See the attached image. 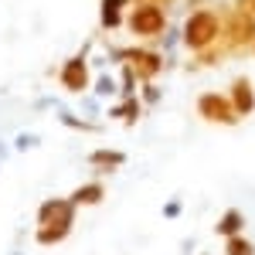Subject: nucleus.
Segmentation results:
<instances>
[{
  "label": "nucleus",
  "mask_w": 255,
  "mask_h": 255,
  "mask_svg": "<svg viewBox=\"0 0 255 255\" xmlns=\"http://www.w3.org/2000/svg\"><path fill=\"white\" fill-rule=\"evenodd\" d=\"M89 44L82 48L79 55H72V58L61 65V72H58V82H61V89L65 92H75V96H82L89 85H92V75H89Z\"/></svg>",
  "instance_id": "obj_5"
},
{
  "label": "nucleus",
  "mask_w": 255,
  "mask_h": 255,
  "mask_svg": "<svg viewBox=\"0 0 255 255\" xmlns=\"http://www.w3.org/2000/svg\"><path fill=\"white\" fill-rule=\"evenodd\" d=\"M75 225V204L72 197H48L38 208V225Z\"/></svg>",
  "instance_id": "obj_7"
},
{
  "label": "nucleus",
  "mask_w": 255,
  "mask_h": 255,
  "mask_svg": "<svg viewBox=\"0 0 255 255\" xmlns=\"http://www.w3.org/2000/svg\"><path fill=\"white\" fill-rule=\"evenodd\" d=\"M68 232H72V225H68V221H65V225H38L34 242H38V245H58V242L68 238Z\"/></svg>",
  "instance_id": "obj_13"
},
{
  "label": "nucleus",
  "mask_w": 255,
  "mask_h": 255,
  "mask_svg": "<svg viewBox=\"0 0 255 255\" xmlns=\"http://www.w3.org/2000/svg\"><path fill=\"white\" fill-rule=\"evenodd\" d=\"M242 228H245V215H242L238 208H228L225 215L218 218L215 235H221V238H232V235H242Z\"/></svg>",
  "instance_id": "obj_11"
},
{
  "label": "nucleus",
  "mask_w": 255,
  "mask_h": 255,
  "mask_svg": "<svg viewBox=\"0 0 255 255\" xmlns=\"http://www.w3.org/2000/svg\"><path fill=\"white\" fill-rule=\"evenodd\" d=\"M180 208H184V204H180V197H170V201L163 204V218H170V221L180 218Z\"/></svg>",
  "instance_id": "obj_22"
},
{
  "label": "nucleus",
  "mask_w": 255,
  "mask_h": 255,
  "mask_svg": "<svg viewBox=\"0 0 255 255\" xmlns=\"http://www.w3.org/2000/svg\"><path fill=\"white\" fill-rule=\"evenodd\" d=\"M119 75H123V82H119V96H123V99L136 96V89H139V72H136V68H129V65H126V68H123Z\"/></svg>",
  "instance_id": "obj_16"
},
{
  "label": "nucleus",
  "mask_w": 255,
  "mask_h": 255,
  "mask_svg": "<svg viewBox=\"0 0 255 255\" xmlns=\"http://www.w3.org/2000/svg\"><path fill=\"white\" fill-rule=\"evenodd\" d=\"M7 153H10V143H7V139H0V163L7 160Z\"/></svg>",
  "instance_id": "obj_25"
},
{
  "label": "nucleus",
  "mask_w": 255,
  "mask_h": 255,
  "mask_svg": "<svg viewBox=\"0 0 255 255\" xmlns=\"http://www.w3.org/2000/svg\"><path fill=\"white\" fill-rule=\"evenodd\" d=\"M102 197H106V187L99 180H89V184H82L79 191L72 194V204L75 208H89V204H102Z\"/></svg>",
  "instance_id": "obj_12"
},
{
  "label": "nucleus",
  "mask_w": 255,
  "mask_h": 255,
  "mask_svg": "<svg viewBox=\"0 0 255 255\" xmlns=\"http://www.w3.org/2000/svg\"><path fill=\"white\" fill-rule=\"evenodd\" d=\"M7 255H24V252H17V249H10V252H7Z\"/></svg>",
  "instance_id": "obj_26"
},
{
  "label": "nucleus",
  "mask_w": 255,
  "mask_h": 255,
  "mask_svg": "<svg viewBox=\"0 0 255 255\" xmlns=\"http://www.w3.org/2000/svg\"><path fill=\"white\" fill-rule=\"evenodd\" d=\"M82 113L89 119H96L99 116V99H82Z\"/></svg>",
  "instance_id": "obj_23"
},
{
  "label": "nucleus",
  "mask_w": 255,
  "mask_h": 255,
  "mask_svg": "<svg viewBox=\"0 0 255 255\" xmlns=\"http://www.w3.org/2000/svg\"><path fill=\"white\" fill-rule=\"evenodd\" d=\"M197 116L204 123H215V126H232L238 123V113L232 106V99L221 96V92H201L197 96Z\"/></svg>",
  "instance_id": "obj_4"
},
{
  "label": "nucleus",
  "mask_w": 255,
  "mask_h": 255,
  "mask_svg": "<svg viewBox=\"0 0 255 255\" xmlns=\"http://www.w3.org/2000/svg\"><path fill=\"white\" fill-rule=\"evenodd\" d=\"M139 102H143V106H157V102H160V89L153 85V82H143V92H139Z\"/></svg>",
  "instance_id": "obj_21"
},
{
  "label": "nucleus",
  "mask_w": 255,
  "mask_h": 255,
  "mask_svg": "<svg viewBox=\"0 0 255 255\" xmlns=\"http://www.w3.org/2000/svg\"><path fill=\"white\" fill-rule=\"evenodd\" d=\"M228 99H232V106H235L238 119H245V116H252V113H255V85L249 79H235V82H232Z\"/></svg>",
  "instance_id": "obj_8"
},
{
  "label": "nucleus",
  "mask_w": 255,
  "mask_h": 255,
  "mask_svg": "<svg viewBox=\"0 0 255 255\" xmlns=\"http://www.w3.org/2000/svg\"><path fill=\"white\" fill-rule=\"evenodd\" d=\"M92 89H96L99 99H113L119 96V82L113 79V75H99V79H92Z\"/></svg>",
  "instance_id": "obj_17"
},
{
  "label": "nucleus",
  "mask_w": 255,
  "mask_h": 255,
  "mask_svg": "<svg viewBox=\"0 0 255 255\" xmlns=\"http://www.w3.org/2000/svg\"><path fill=\"white\" fill-rule=\"evenodd\" d=\"M89 163L96 170H102V174H113V170H119L126 163V153L123 150H92L89 153Z\"/></svg>",
  "instance_id": "obj_10"
},
{
  "label": "nucleus",
  "mask_w": 255,
  "mask_h": 255,
  "mask_svg": "<svg viewBox=\"0 0 255 255\" xmlns=\"http://www.w3.org/2000/svg\"><path fill=\"white\" fill-rule=\"evenodd\" d=\"M160 38H163V48H160V51L174 55V51H177V41H180V27H177V24H170V27H167Z\"/></svg>",
  "instance_id": "obj_20"
},
{
  "label": "nucleus",
  "mask_w": 255,
  "mask_h": 255,
  "mask_svg": "<svg viewBox=\"0 0 255 255\" xmlns=\"http://www.w3.org/2000/svg\"><path fill=\"white\" fill-rule=\"evenodd\" d=\"M139 106H143V102H139L136 96H129V99H123L119 106H113V109H109V116L123 119V123H129V126H133V123L139 119Z\"/></svg>",
  "instance_id": "obj_14"
},
{
  "label": "nucleus",
  "mask_w": 255,
  "mask_h": 255,
  "mask_svg": "<svg viewBox=\"0 0 255 255\" xmlns=\"http://www.w3.org/2000/svg\"><path fill=\"white\" fill-rule=\"evenodd\" d=\"M126 27L139 41H160V34L170 27L167 7L163 3H153V0H136L129 7V14H126Z\"/></svg>",
  "instance_id": "obj_2"
},
{
  "label": "nucleus",
  "mask_w": 255,
  "mask_h": 255,
  "mask_svg": "<svg viewBox=\"0 0 255 255\" xmlns=\"http://www.w3.org/2000/svg\"><path fill=\"white\" fill-rule=\"evenodd\" d=\"M129 3H133V0H99V24H102L106 31H116V27H123Z\"/></svg>",
  "instance_id": "obj_9"
},
{
  "label": "nucleus",
  "mask_w": 255,
  "mask_h": 255,
  "mask_svg": "<svg viewBox=\"0 0 255 255\" xmlns=\"http://www.w3.org/2000/svg\"><path fill=\"white\" fill-rule=\"evenodd\" d=\"M225 255H255V245L242 235H232L225 238Z\"/></svg>",
  "instance_id": "obj_18"
},
{
  "label": "nucleus",
  "mask_w": 255,
  "mask_h": 255,
  "mask_svg": "<svg viewBox=\"0 0 255 255\" xmlns=\"http://www.w3.org/2000/svg\"><path fill=\"white\" fill-rule=\"evenodd\" d=\"M235 10H242V14H252V17H255V0H235Z\"/></svg>",
  "instance_id": "obj_24"
},
{
  "label": "nucleus",
  "mask_w": 255,
  "mask_h": 255,
  "mask_svg": "<svg viewBox=\"0 0 255 255\" xmlns=\"http://www.w3.org/2000/svg\"><path fill=\"white\" fill-rule=\"evenodd\" d=\"M113 58L136 68L143 82H153L160 75V68H163V55L157 48H119V51H113Z\"/></svg>",
  "instance_id": "obj_3"
},
{
  "label": "nucleus",
  "mask_w": 255,
  "mask_h": 255,
  "mask_svg": "<svg viewBox=\"0 0 255 255\" xmlns=\"http://www.w3.org/2000/svg\"><path fill=\"white\" fill-rule=\"evenodd\" d=\"M221 44H225V48H245V44H255V17L252 14H242V10L232 7V14L225 17Z\"/></svg>",
  "instance_id": "obj_6"
},
{
  "label": "nucleus",
  "mask_w": 255,
  "mask_h": 255,
  "mask_svg": "<svg viewBox=\"0 0 255 255\" xmlns=\"http://www.w3.org/2000/svg\"><path fill=\"white\" fill-rule=\"evenodd\" d=\"M221 31H225V17L211 10V7H194L187 17H184V27H180V44L187 51H208L221 41Z\"/></svg>",
  "instance_id": "obj_1"
},
{
  "label": "nucleus",
  "mask_w": 255,
  "mask_h": 255,
  "mask_svg": "<svg viewBox=\"0 0 255 255\" xmlns=\"http://www.w3.org/2000/svg\"><path fill=\"white\" fill-rule=\"evenodd\" d=\"M58 123L61 126H72V129H79V133H96V123L85 116H75L72 109H58Z\"/></svg>",
  "instance_id": "obj_15"
},
{
  "label": "nucleus",
  "mask_w": 255,
  "mask_h": 255,
  "mask_svg": "<svg viewBox=\"0 0 255 255\" xmlns=\"http://www.w3.org/2000/svg\"><path fill=\"white\" fill-rule=\"evenodd\" d=\"M38 146H41V136H34V133H17V136H14V150H17V153L38 150Z\"/></svg>",
  "instance_id": "obj_19"
}]
</instances>
